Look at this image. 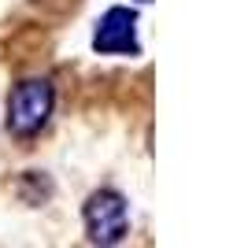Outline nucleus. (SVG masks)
<instances>
[{"instance_id":"nucleus-1","label":"nucleus","mask_w":248,"mask_h":248,"mask_svg":"<svg viewBox=\"0 0 248 248\" xmlns=\"http://www.w3.org/2000/svg\"><path fill=\"white\" fill-rule=\"evenodd\" d=\"M56 108V89L48 78H26L11 89L8 96V130L15 137H33L41 134Z\"/></svg>"},{"instance_id":"nucleus-4","label":"nucleus","mask_w":248,"mask_h":248,"mask_svg":"<svg viewBox=\"0 0 248 248\" xmlns=\"http://www.w3.org/2000/svg\"><path fill=\"white\" fill-rule=\"evenodd\" d=\"M137 4H148V0H137Z\"/></svg>"},{"instance_id":"nucleus-3","label":"nucleus","mask_w":248,"mask_h":248,"mask_svg":"<svg viewBox=\"0 0 248 248\" xmlns=\"http://www.w3.org/2000/svg\"><path fill=\"white\" fill-rule=\"evenodd\" d=\"M93 48L100 56H141L137 41V11L134 8H108L96 19Z\"/></svg>"},{"instance_id":"nucleus-2","label":"nucleus","mask_w":248,"mask_h":248,"mask_svg":"<svg viewBox=\"0 0 248 248\" xmlns=\"http://www.w3.org/2000/svg\"><path fill=\"white\" fill-rule=\"evenodd\" d=\"M82 222L93 245H119L130 233V204L119 189H96L82 207Z\"/></svg>"}]
</instances>
